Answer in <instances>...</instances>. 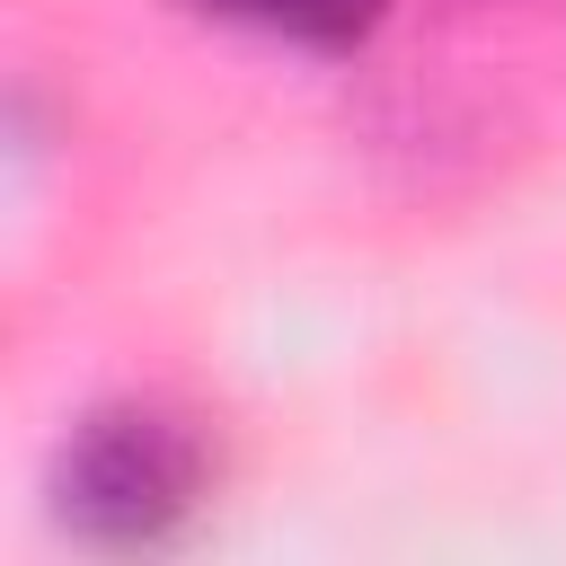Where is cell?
<instances>
[{
	"instance_id": "obj_1",
	"label": "cell",
	"mask_w": 566,
	"mask_h": 566,
	"mask_svg": "<svg viewBox=\"0 0 566 566\" xmlns=\"http://www.w3.org/2000/svg\"><path fill=\"white\" fill-rule=\"evenodd\" d=\"M62 522L97 548H159L177 539L203 495H212V442L195 416L159 407V398H115L88 407L62 442Z\"/></svg>"
},
{
	"instance_id": "obj_2",
	"label": "cell",
	"mask_w": 566,
	"mask_h": 566,
	"mask_svg": "<svg viewBox=\"0 0 566 566\" xmlns=\"http://www.w3.org/2000/svg\"><path fill=\"white\" fill-rule=\"evenodd\" d=\"M186 9H203L221 27H248V35L310 44V53H345L389 18V0H186Z\"/></svg>"
}]
</instances>
